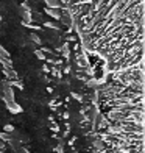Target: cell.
I'll list each match as a JSON object with an SVG mask.
<instances>
[{
    "label": "cell",
    "instance_id": "obj_1",
    "mask_svg": "<svg viewBox=\"0 0 145 153\" xmlns=\"http://www.w3.org/2000/svg\"><path fill=\"white\" fill-rule=\"evenodd\" d=\"M114 0H70L72 3V8L73 11H83V10H89L91 6H94L95 3H111Z\"/></svg>",
    "mask_w": 145,
    "mask_h": 153
},
{
    "label": "cell",
    "instance_id": "obj_2",
    "mask_svg": "<svg viewBox=\"0 0 145 153\" xmlns=\"http://www.w3.org/2000/svg\"><path fill=\"white\" fill-rule=\"evenodd\" d=\"M6 106H8V109L11 111V113H20L22 111V108H20L19 105H16L14 100H11V102H6Z\"/></svg>",
    "mask_w": 145,
    "mask_h": 153
},
{
    "label": "cell",
    "instance_id": "obj_3",
    "mask_svg": "<svg viewBox=\"0 0 145 153\" xmlns=\"http://www.w3.org/2000/svg\"><path fill=\"white\" fill-rule=\"evenodd\" d=\"M13 137H14V139H17V141H20V139H22L24 142H28V136L22 134L20 131H13Z\"/></svg>",
    "mask_w": 145,
    "mask_h": 153
},
{
    "label": "cell",
    "instance_id": "obj_4",
    "mask_svg": "<svg viewBox=\"0 0 145 153\" xmlns=\"http://www.w3.org/2000/svg\"><path fill=\"white\" fill-rule=\"evenodd\" d=\"M3 72H5V75H6V76H10V78H16V74L13 72V71H8V69H5Z\"/></svg>",
    "mask_w": 145,
    "mask_h": 153
},
{
    "label": "cell",
    "instance_id": "obj_5",
    "mask_svg": "<svg viewBox=\"0 0 145 153\" xmlns=\"http://www.w3.org/2000/svg\"><path fill=\"white\" fill-rule=\"evenodd\" d=\"M0 149H5V145H3V142L0 141Z\"/></svg>",
    "mask_w": 145,
    "mask_h": 153
}]
</instances>
